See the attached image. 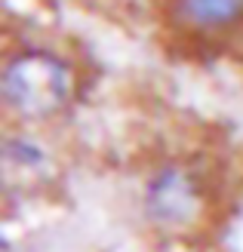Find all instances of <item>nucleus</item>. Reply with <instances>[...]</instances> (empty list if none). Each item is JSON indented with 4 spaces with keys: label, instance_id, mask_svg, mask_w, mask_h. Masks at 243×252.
<instances>
[{
    "label": "nucleus",
    "instance_id": "4",
    "mask_svg": "<svg viewBox=\"0 0 243 252\" xmlns=\"http://www.w3.org/2000/svg\"><path fill=\"white\" fill-rule=\"evenodd\" d=\"M3 163H6V169L37 172L46 163V151L31 135H9L3 145Z\"/></svg>",
    "mask_w": 243,
    "mask_h": 252
},
{
    "label": "nucleus",
    "instance_id": "2",
    "mask_svg": "<svg viewBox=\"0 0 243 252\" xmlns=\"http://www.w3.org/2000/svg\"><path fill=\"white\" fill-rule=\"evenodd\" d=\"M197 209L200 194L188 169L166 163L157 172H151L145 185V216L157 228H188L197 219Z\"/></svg>",
    "mask_w": 243,
    "mask_h": 252
},
{
    "label": "nucleus",
    "instance_id": "3",
    "mask_svg": "<svg viewBox=\"0 0 243 252\" xmlns=\"http://www.w3.org/2000/svg\"><path fill=\"white\" fill-rule=\"evenodd\" d=\"M170 19L188 34H228L243 25V0H170Z\"/></svg>",
    "mask_w": 243,
    "mask_h": 252
},
{
    "label": "nucleus",
    "instance_id": "1",
    "mask_svg": "<svg viewBox=\"0 0 243 252\" xmlns=\"http://www.w3.org/2000/svg\"><path fill=\"white\" fill-rule=\"evenodd\" d=\"M74 95V68L53 49L25 46L9 53L0 71V102L22 123L62 114Z\"/></svg>",
    "mask_w": 243,
    "mask_h": 252
}]
</instances>
